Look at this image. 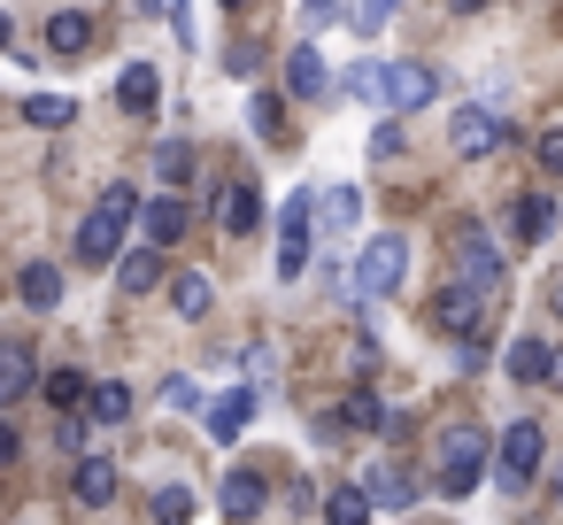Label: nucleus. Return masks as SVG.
Instances as JSON below:
<instances>
[{"instance_id":"f257e3e1","label":"nucleus","mask_w":563,"mask_h":525,"mask_svg":"<svg viewBox=\"0 0 563 525\" xmlns=\"http://www.w3.org/2000/svg\"><path fill=\"white\" fill-rule=\"evenodd\" d=\"M132 225H140V194H132V186H109V194L86 209V225H78V255H86V263H117Z\"/></svg>"},{"instance_id":"f03ea898","label":"nucleus","mask_w":563,"mask_h":525,"mask_svg":"<svg viewBox=\"0 0 563 525\" xmlns=\"http://www.w3.org/2000/svg\"><path fill=\"white\" fill-rule=\"evenodd\" d=\"M478 471H486V433H478V425H448V433H440V494L463 502V494L478 486Z\"/></svg>"},{"instance_id":"7ed1b4c3","label":"nucleus","mask_w":563,"mask_h":525,"mask_svg":"<svg viewBox=\"0 0 563 525\" xmlns=\"http://www.w3.org/2000/svg\"><path fill=\"white\" fill-rule=\"evenodd\" d=\"M455 286H471V294H494L501 286V248L486 240V225H455Z\"/></svg>"},{"instance_id":"20e7f679","label":"nucleus","mask_w":563,"mask_h":525,"mask_svg":"<svg viewBox=\"0 0 563 525\" xmlns=\"http://www.w3.org/2000/svg\"><path fill=\"white\" fill-rule=\"evenodd\" d=\"M355 271H363V294H401V278H409V240H401V232H371L363 255H355Z\"/></svg>"},{"instance_id":"39448f33","label":"nucleus","mask_w":563,"mask_h":525,"mask_svg":"<svg viewBox=\"0 0 563 525\" xmlns=\"http://www.w3.org/2000/svg\"><path fill=\"white\" fill-rule=\"evenodd\" d=\"M540 448H548V433H540V417H509L501 425V440H494V456H501V486L517 494L532 471H540Z\"/></svg>"},{"instance_id":"423d86ee","label":"nucleus","mask_w":563,"mask_h":525,"mask_svg":"<svg viewBox=\"0 0 563 525\" xmlns=\"http://www.w3.org/2000/svg\"><path fill=\"white\" fill-rule=\"evenodd\" d=\"M309 232H317V201L294 194V201L278 209V278H301V271H309Z\"/></svg>"},{"instance_id":"0eeeda50","label":"nucleus","mask_w":563,"mask_h":525,"mask_svg":"<svg viewBox=\"0 0 563 525\" xmlns=\"http://www.w3.org/2000/svg\"><path fill=\"white\" fill-rule=\"evenodd\" d=\"M448 147H455V155H471V163H478V155H494V147H501V117H494L486 101H463V109L448 117Z\"/></svg>"},{"instance_id":"6e6552de","label":"nucleus","mask_w":563,"mask_h":525,"mask_svg":"<svg viewBox=\"0 0 563 525\" xmlns=\"http://www.w3.org/2000/svg\"><path fill=\"white\" fill-rule=\"evenodd\" d=\"M24 394H40V363H32V340L9 332L0 340V409H16Z\"/></svg>"},{"instance_id":"1a4fd4ad","label":"nucleus","mask_w":563,"mask_h":525,"mask_svg":"<svg viewBox=\"0 0 563 525\" xmlns=\"http://www.w3.org/2000/svg\"><path fill=\"white\" fill-rule=\"evenodd\" d=\"M432 325H440L448 340H471V332L486 325V294H471V286H440V302H432Z\"/></svg>"},{"instance_id":"9d476101","label":"nucleus","mask_w":563,"mask_h":525,"mask_svg":"<svg viewBox=\"0 0 563 525\" xmlns=\"http://www.w3.org/2000/svg\"><path fill=\"white\" fill-rule=\"evenodd\" d=\"M440 94V78L424 70V63H386V109L394 117H409V109H424Z\"/></svg>"},{"instance_id":"9b49d317","label":"nucleus","mask_w":563,"mask_h":525,"mask_svg":"<svg viewBox=\"0 0 563 525\" xmlns=\"http://www.w3.org/2000/svg\"><path fill=\"white\" fill-rule=\"evenodd\" d=\"M255 409H263V394H255V386L217 394V402H209V440H240V433L255 425Z\"/></svg>"},{"instance_id":"f8f14e48","label":"nucleus","mask_w":563,"mask_h":525,"mask_svg":"<svg viewBox=\"0 0 563 525\" xmlns=\"http://www.w3.org/2000/svg\"><path fill=\"white\" fill-rule=\"evenodd\" d=\"M47 55H55V63H86V55H93V17H86V9H63V17L47 24Z\"/></svg>"},{"instance_id":"ddd939ff","label":"nucleus","mask_w":563,"mask_h":525,"mask_svg":"<svg viewBox=\"0 0 563 525\" xmlns=\"http://www.w3.org/2000/svg\"><path fill=\"white\" fill-rule=\"evenodd\" d=\"M217 225H224L232 240H247V232H263V194H255L247 178H240V186H224V194H217Z\"/></svg>"},{"instance_id":"4468645a","label":"nucleus","mask_w":563,"mask_h":525,"mask_svg":"<svg viewBox=\"0 0 563 525\" xmlns=\"http://www.w3.org/2000/svg\"><path fill=\"white\" fill-rule=\"evenodd\" d=\"M548 232H555V201H548V194H517V201H509V240H517V248H540Z\"/></svg>"},{"instance_id":"2eb2a0df","label":"nucleus","mask_w":563,"mask_h":525,"mask_svg":"<svg viewBox=\"0 0 563 525\" xmlns=\"http://www.w3.org/2000/svg\"><path fill=\"white\" fill-rule=\"evenodd\" d=\"M217 502H224V517H263L271 510V486H263V471H224Z\"/></svg>"},{"instance_id":"dca6fc26","label":"nucleus","mask_w":563,"mask_h":525,"mask_svg":"<svg viewBox=\"0 0 563 525\" xmlns=\"http://www.w3.org/2000/svg\"><path fill=\"white\" fill-rule=\"evenodd\" d=\"M324 86H332V70H324V55H317V47L301 40V47L286 55V94H294V101H317Z\"/></svg>"},{"instance_id":"f3484780","label":"nucleus","mask_w":563,"mask_h":525,"mask_svg":"<svg viewBox=\"0 0 563 525\" xmlns=\"http://www.w3.org/2000/svg\"><path fill=\"white\" fill-rule=\"evenodd\" d=\"M155 101H163V78H155V63H124V78H117V109H132V117H155Z\"/></svg>"},{"instance_id":"a211bd4d","label":"nucleus","mask_w":563,"mask_h":525,"mask_svg":"<svg viewBox=\"0 0 563 525\" xmlns=\"http://www.w3.org/2000/svg\"><path fill=\"white\" fill-rule=\"evenodd\" d=\"M140 225H147V248H178V240H186V201H178V194H155V201L140 209Z\"/></svg>"},{"instance_id":"6ab92c4d","label":"nucleus","mask_w":563,"mask_h":525,"mask_svg":"<svg viewBox=\"0 0 563 525\" xmlns=\"http://www.w3.org/2000/svg\"><path fill=\"white\" fill-rule=\"evenodd\" d=\"M70 494H78L86 510H109V502H117V463H109V456H78V479H70Z\"/></svg>"},{"instance_id":"aec40b11","label":"nucleus","mask_w":563,"mask_h":525,"mask_svg":"<svg viewBox=\"0 0 563 525\" xmlns=\"http://www.w3.org/2000/svg\"><path fill=\"white\" fill-rule=\"evenodd\" d=\"M117 286L124 294H155L163 286V248H124L117 255Z\"/></svg>"},{"instance_id":"412c9836","label":"nucleus","mask_w":563,"mask_h":525,"mask_svg":"<svg viewBox=\"0 0 563 525\" xmlns=\"http://www.w3.org/2000/svg\"><path fill=\"white\" fill-rule=\"evenodd\" d=\"M363 494H371V510H409L417 502V486L394 463H363Z\"/></svg>"},{"instance_id":"4be33fe9","label":"nucleus","mask_w":563,"mask_h":525,"mask_svg":"<svg viewBox=\"0 0 563 525\" xmlns=\"http://www.w3.org/2000/svg\"><path fill=\"white\" fill-rule=\"evenodd\" d=\"M501 371H509L517 386H540V379H548V340H532V332H525V340H509Z\"/></svg>"},{"instance_id":"5701e85b","label":"nucleus","mask_w":563,"mask_h":525,"mask_svg":"<svg viewBox=\"0 0 563 525\" xmlns=\"http://www.w3.org/2000/svg\"><path fill=\"white\" fill-rule=\"evenodd\" d=\"M16 294H24V309H55V302H63V271H55V263H24Z\"/></svg>"},{"instance_id":"b1692460","label":"nucleus","mask_w":563,"mask_h":525,"mask_svg":"<svg viewBox=\"0 0 563 525\" xmlns=\"http://www.w3.org/2000/svg\"><path fill=\"white\" fill-rule=\"evenodd\" d=\"M340 86H347L363 109H386V63H371V55H363L355 70H340Z\"/></svg>"},{"instance_id":"393cba45","label":"nucleus","mask_w":563,"mask_h":525,"mask_svg":"<svg viewBox=\"0 0 563 525\" xmlns=\"http://www.w3.org/2000/svg\"><path fill=\"white\" fill-rule=\"evenodd\" d=\"M70 117H78L70 94H32V101H24V124H32V132H63Z\"/></svg>"},{"instance_id":"a878e982","label":"nucleus","mask_w":563,"mask_h":525,"mask_svg":"<svg viewBox=\"0 0 563 525\" xmlns=\"http://www.w3.org/2000/svg\"><path fill=\"white\" fill-rule=\"evenodd\" d=\"M40 394H47V409H63V417H78V409L93 402V386H86V371H55V379H47Z\"/></svg>"},{"instance_id":"bb28decb","label":"nucleus","mask_w":563,"mask_h":525,"mask_svg":"<svg viewBox=\"0 0 563 525\" xmlns=\"http://www.w3.org/2000/svg\"><path fill=\"white\" fill-rule=\"evenodd\" d=\"M247 132H255L263 147L286 140V109H278V94H255V101H247Z\"/></svg>"},{"instance_id":"cd10ccee","label":"nucleus","mask_w":563,"mask_h":525,"mask_svg":"<svg viewBox=\"0 0 563 525\" xmlns=\"http://www.w3.org/2000/svg\"><path fill=\"white\" fill-rule=\"evenodd\" d=\"M170 302H178V317H209V302H217V286H209L201 271H178V278H170Z\"/></svg>"},{"instance_id":"c85d7f7f","label":"nucleus","mask_w":563,"mask_h":525,"mask_svg":"<svg viewBox=\"0 0 563 525\" xmlns=\"http://www.w3.org/2000/svg\"><path fill=\"white\" fill-rule=\"evenodd\" d=\"M324 525H371V494L363 486H332L324 494Z\"/></svg>"},{"instance_id":"c756f323","label":"nucleus","mask_w":563,"mask_h":525,"mask_svg":"<svg viewBox=\"0 0 563 525\" xmlns=\"http://www.w3.org/2000/svg\"><path fill=\"white\" fill-rule=\"evenodd\" d=\"M86 409H93V417H101V425H124V417H132V386H124V379H101V386H93V402H86Z\"/></svg>"},{"instance_id":"7c9ffc66","label":"nucleus","mask_w":563,"mask_h":525,"mask_svg":"<svg viewBox=\"0 0 563 525\" xmlns=\"http://www.w3.org/2000/svg\"><path fill=\"white\" fill-rule=\"evenodd\" d=\"M317 209H324V225H332V232H347V225H355V209H363V194H355V186H332Z\"/></svg>"},{"instance_id":"2f4dec72","label":"nucleus","mask_w":563,"mask_h":525,"mask_svg":"<svg viewBox=\"0 0 563 525\" xmlns=\"http://www.w3.org/2000/svg\"><path fill=\"white\" fill-rule=\"evenodd\" d=\"M163 402H170V409H186V417H194V409H209L201 379H186V371H170V379H163Z\"/></svg>"},{"instance_id":"473e14b6","label":"nucleus","mask_w":563,"mask_h":525,"mask_svg":"<svg viewBox=\"0 0 563 525\" xmlns=\"http://www.w3.org/2000/svg\"><path fill=\"white\" fill-rule=\"evenodd\" d=\"M347 425H363V433H386L394 417H386V402H378V394H347Z\"/></svg>"},{"instance_id":"72a5a7b5","label":"nucleus","mask_w":563,"mask_h":525,"mask_svg":"<svg viewBox=\"0 0 563 525\" xmlns=\"http://www.w3.org/2000/svg\"><path fill=\"white\" fill-rule=\"evenodd\" d=\"M394 9H401V0H355L347 32H363V40H371V32H386V17H394Z\"/></svg>"},{"instance_id":"f704fd0d","label":"nucleus","mask_w":563,"mask_h":525,"mask_svg":"<svg viewBox=\"0 0 563 525\" xmlns=\"http://www.w3.org/2000/svg\"><path fill=\"white\" fill-rule=\"evenodd\" d=\"M155 171H163V186L178 194V186H186V171H194V155H186V147L170 140V147H155Z\"/></svg>"},{"instance_id":"c9c22d12","label":"nucleus","mask_w":563,"mask_h":525,"mask_svg":"<svg viewBox=\"0 0 563 525\" xmlns=\"http://www.w3.org/2000/svg\"><path fill=\"white\" fill-rule=\"evenodd\" d=\"M186 517H194V494L186 486H163L155 494V525H186Z\"/></svg>"},{"instance_id":"e433bc0d","label":"nucleus","mask_w":563,"mask_h":525,"mask_svg":"<svg viewBox=\"0 0 563 525\" xmlns=\"http://www.w3.org/2000/svg\"><path fill=\"white\" fill-rule=\"evenodd\" d=\"M532 155H540V171H548V178H563V124H548V132L532 140Z\"/></svg>"},{"instance_id":"4c0bfd02","label":"nucleus","mask_w":563,"mask_h":525,"mask_svg":"<svg viewBox=\"0 0 563 525\" xmlns=\"http://www.w3.org/2000/svg\"><path fill=\"white\" fill-rule=\"evenodd\" d=\"M340 24V0H301V40L309 32H332Z\"/></svg>"},{"instance_id":"58836bf2","label":"nucleus","mask_w":563,"mask_h":525,"mask_svg":"<svg viewBox=\"0 0 563 525\" xmlns=\"http://www.w3.org/2000/svg\"><path fill=\"white\" fill-rule=\"evenodd\" d=\"M371 155H378V163H394V155H401V117H386V124L371 132Z\"/></svg>"},{"instance_id":"ea45409f","label":"nucleus","mask_w":563,"mask_h":525,"mask_svg":"<svg viewBox=\"0 0 563 525\" xmlns=\"http://www.w3.org/2000/svg\"><path fill=\"white\" fill-rule=\"evenodd\" d=\"M255 63H263V47H255V40H232V55H224V70H232V78H247Z\"/></svg>"},{"instance_id":"a19ab883","label":"nucleus","mask_w":563,"mask_h":525,"mask_svg":"<svg viewBox=\"0 0 563 525\" xmlns=\"http://www.w3.org/2000/svg\"><path fill=\"white\" fill-rule=\"evenodd\" d=\"M16 456H24V433H16L9 417H0V463H16Z\"/></svg>"},{"instance_id":"79ce46f5","label":"nucleus","mask_w":563,"mask_h":525,"mask_svg":"<svg viewBox=\"0 0 563 525\" xmlns=\"http://www.w3.org/2000/svg\"><path fill=\"white\" fill-rule=\"evenodd\" d=\"M548 386H563V348H548Z\"/></svg>"},{"instance_id":"37998d69","label":"nucleus","mask_w":563,"mask_h":525,"mask_svg":"<svg viewBox=\"0 0 563 525\" xmlns=\"http://www.w3.org/2000/svg\"><path fill=\"white\" fill-rule=\"evenodd\" d=\"M9 40H16V32H9V17H0V55H9Z\"/></svg>"},{"instance_id":"c03bdc74","label":"nucleus","mask_w":563,"mask_h":525,"mask_svg":"<svg viewBox=\"0 0 563 525\" xmlns=\"http://www.w3.org/2000/svg\"><path fill=\"white\" fill-rule=\"evenodd\" d=\"M555 309H563V286H555Z\"/></svg>"},{"instance_id":"a18cd8bd","label":"nucleus","mask_w":563,"mask_h":525,"mask_svg":"<svg viewBox=\"0 0 563 525\" xmlns=\"http://www.w3.org/2000/svg\"><path fill=\"white\" fill-rule=\"evenodd\" d=\"M224 9H240V0H224Z\"/></svg>"}]
</instances>
